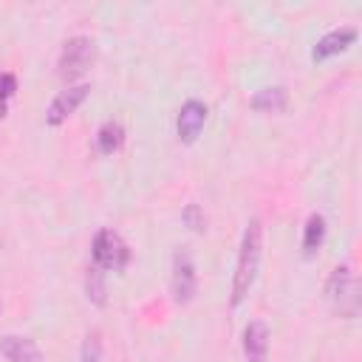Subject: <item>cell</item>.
I'll list each match as a JSON object with an SVG mask.
<instances>
[{"label": "cell", "instance_id": "6da1fadb", "mask_svg": "<svg viewBox=\"0 0 362 362\" xmlns=\"http://www.w3.org/2000/svg\"><path fill=\"white\" fill-rule=\"evenodd\" d=\"M260 255H263V226L257 218H252L243 229V238H240V252H238V266H235L232 294H229L232 308H238L246 300V294L252 291L257 269H260Z\"/></svg>", "mask_w": 362, "mask_h": 362}, {"label": "cell", "instance_id": "7a4b0ae2", "mask_svg": "<svg viewBox=\"0 0 362 362\" xmlns=\"http://www.w3.org/2000/svg\"><path fill=\"white\" fill-rule=\"evenodd\" d=\"M90 255H93V266L102 269V272H122L130 260V249L127 243L122 240L119 232L113 229H99L93 235V243H90Z\"/></svg>", "mask_w": 362, "mask_h": 362}, {"label": "cell", "instance_id": "3957f363", "mask_svg": "<svg viewBox=\"0 0 362 362\" xmlns=\"http://www.w3.org/2000/svg\"><path fill=\"white\" fill-rule=\"evenodd\" d=\"M93 57H96V45H93L90 37H82V34H79V37H71V40H65V45H62V51H59L57 74H59L65 82H74L76 76H82V74L90 68Z\"/></svg>", "mask_w": 362, "mask_h": 362}, {"label": "cell", "instance_id": "277c9868", "mask_svg": "<svg viewBox=\"0 0 362 362\" xmlns=\"http://www.w3.org/2000/svg\"><path fill=\"white\" fill-rule=\"evenodd\" d=\"M325 297L337 305L342 317H354L359 311V297H356V280L348 266H337L328 280H325Z\"/></svg>", "mask_w": 362, "mask_h": 362}, {"label": "cell", "instance_id": "5b68a950", "mask_svg": "<svg viewBox=\"0 0 362 362\" xmlns=\"http://www.w3.org/2000/svg\"><path fill=\"white\" fill-rule=\"evenodd\" d=\"M170 288H173V300L187 305L195 297L198 288V277H195V263L189 257L187 249H175L173 255V277H170Z\"/></svg>", "mask_w": 362, "mask_h": 362}, {"label": "cell", "instance_id": "8992f818", "mask_svg": "<svg viewBox=\"0 0 362 362\" xmlns=\"http://www.w3.org/2000/svg\"><path fill=\"white\" fill-rule=\"evenodd\" d=\"M88 93H90V85H88V82H82V85H68L65 90H59V93L54 96V102L48 105V110H45V124H51V127L62 124V122L88 99Z\"/></svg>", "mask_w": 362, "mask_h": 362}, {"label": "cell", "instance_id": "52a82bcc", "mask_svg": "<svg viewBox=\"0 0 362 362\" xmlns=\"http://www.w3.org/2000/svg\"><path fill=\"white\" fill-rule=\"evenodd\" d=\"M204 122H206V105L198 102V99H187L178 110V119H175V133L184 144H192L198 139V133L204 130Z\"/></svg>", "mask_w": 362, "mask_h": 362}, {"label": "cell", "instance_id": "ba28073f", "mask_svg": "<svg viewBox=\"0 0 362 362\" xmlns=\"http://www.w3.org/2000/svg\"><path fill=\"white\" fill-rule=\"evenodd\" d=\"M356 28L354 25H339V28H331L328 34H322L317 42H314V48H311V59L314 62H322V59H328V57H337V54H342L354 40H356Z\"/></svg>", "mask_w": 362, "mask_h": 362}, {"label": "cell", "instance_id": "9c48e42d", "mask_svg": "<svg viewBox=\"0 0 362 362\" xmlns=\"http://www.w3.org/2000/svg\"><path fill=\"white\" fill-rule=\"evenodd\" d=\"M243 356L246 362H266L269 356V328L260 320H252L243 328Z\"/></svg>", "mask_w": 362, "mask_h": 362}, {"label": "cell", "instance_id": "30bf717a", "mask_svg": "<svg viewBox=\"0 0 362 362\" xmlns=\"http://www.w3.org/2000/svg\"><path fill=\"white\" fill-rule=\"evenodd\" d=\"M0 354H3L8 362H40V359H42V354H40V348H37L34 339H28V337H14V334H8V337L0 339Z\"/></svg>", "mask_w": 362, "mask_h": 362}, {"label": "cell", "instance_id": "8fae6325", "mask_svg": "<svg viewBox=\"0 0 362 362\" xmlns=\"http://www.w3.org/2000/svg\"><path fill=\"white\" fill-rule=\"evenodd\" d=\"M286 102H288V90H286L283 85L260 88V90L249 99V105H252L255 110H260V113H277V110L286 107Z\"/></svg>", "mask_w": 362, "mask_h": 362}, {"label": "cell", "instance_id": "7c38bea8", "mask_svg": "<svg viewBox=\"0 0 362 362\" xmlns=\"http://www.w3.org/2000/svg\"><path fill=\"white\" fill-rule=\"evenodd\" d=\"M322 240H325V218L320 212H311L308 221H305V226H303V255L305 257H314L320 252Z\"/></svg>", "mask_w": 362, "mask_h": 362}, {"label": "cell", "instance_id": "4fadbf2b", "mask_svg": "<svg viewBox=\"0 0 362 362\" xmlns=\"http://www.w3.org/2000/svg\"><path fill=\"white\" fill-rule=\"evenodd\" d=\"M122 144H124V127L116 119L102 122V127L96 130V147H99V153L102 156H113Z\"/></svg>", "mask_w": 362, "mask_h": 362}, {"label": "cell", "instance_id": "5bb4252c", "mask_svg": "<svg viewBox=\"0 0 362 362\" xmlns=\"http://www.w3.org/2000/svg\"><path fill=\"white\" fill-rule=\"evenodd\" d=\"M102 359V339H99V331H88L85 342H82V351H79V362H99Z\"/></svg>", "mask_w": 362, "mask_h": 362}, {"label": "cell", "instance_id": "9a60e30c", "mask_svg": "<svg viewBox=\"0 0 362 362\" xmlns=\"http://www.w3.org/2000/svg\"><path fill=\"white\" fill-rule=\"evenodd\" d=\"M88 297L99 305L105 303V280H102V269H96V266L88 269Z\"/></svg>", "mask_w": 362, "mask_h": 362}, {"label": "cell", "instance_id": "2e32d148", "mask_svg": "<svg viewBox=\"0 0 362 362\" xmlns=\"http://www.w3.org/2000/svg\"><path fill=\"white\" fill-rule=\"evenodd\" d=\"M181 221H184L192 232H204V226H206V218H204V212H201L198 204H187L184 212H181Z\"/></svg>", "mask_w": 362, "mask_h": 362}, {"label": "cell", "instance_id": "e0dca14e", "mask_svg": "<svg viewBox=\"0 0 362 362\" xmlns=\"http://www.w3.org/2000/svg\"><path fill=\"white\" fill-rule=\"evenodd\" d=\"M14 90H17V79H14V74L0 71V99L6 102L8 96H14Z\"/></svg>", "mask_w": 362, "mask_h": 362}, {"label": "cell", "instance_id": "ac0fdd59", "mask_svg": "<svg viewBox=\"0 0 362 362\" xmlns=\"http://www.w3.org/2000/svg\"><path fill=\"white\" fill-rule=\"evenodd\" d=\"M3 116H6V102L0 99V119H3Z\"/></svg>", "mask_w": 362, "mask_h": 362}]
</instances>
